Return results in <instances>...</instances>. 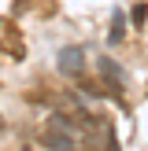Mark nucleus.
I'll return each mask as SVG.
<instances>
[{"mask_svg": "<svg viewBox=\"0 0 148 151\" xmlns=\"http://www.w3.org/2000/svg\"><path fill=\"white\" fill-rule=\"evenodd\" d=\"M96 70H100V81H104V88H107L111 96H122L126 92V70L111 55H100V59H96Z\"/></svg>", "mask_w": 148, "mask_h": 151, "instance_id": "1", "label": "nucleus"}, {"mask_svg": "<svg viewBox=\"0 0 148 151\" xmlns=\"http://www.w3.org/2000/svg\"><path fill=\"white\" fill-rule=\"evenodd\" d=\"M41 147H44V151H74L78 144H74V133L48 125V129H41Z\"/></svg>", "mask_w": 148, "mask_h": 151, "instance_id": "2", "label": "nucleus"}, {"mask_svg": "<svg viewBox=\"0 0 148 151\" xmlns=\"http://www.w3.org/2000/svg\"><path fill=\"white\" fill-rule=\"evenodd\" d=\"M59 74H67V78H85V55H81V48H63L59 52Z\"/></svg>", "mask_w": 148, "mask_h": 151, "instance_id": "3", "label": "nucleus"}, {"mask_svg": "<svg viewBox=\"0 0 148 151\" xmlns=\"http://www.w3.org/2000/svg\"><path fill=\"white\" fill-rule=\"evenodd\" d=\"M122 37H126V19H122V11H115V15H111V33H107V44H122Z\"/></svg>", "mask_w": 148, "mask_h": 151, "instance_id": "4", "label": "nucleus"}, {"mask_svg": "<svg viewBox=\"0 0 148 151\" xmlns=\"http://www.w3.org/2000/svg\"><path fill=\"white\" fill-rule=\"evenodd\" d=\"M144 19H148V7L137 4V7H133V26H144Z\"/></svg>", "mask_w": 148, "mask_h": 151, "instance_id": "5", "label": "nucleus"}]
</instances>
